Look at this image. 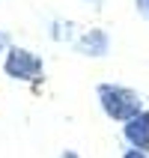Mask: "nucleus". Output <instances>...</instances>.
<instances>
[{
  "label": "nucleus",
  "instance_id": "obj_4",
  "mask_svg": "<svg viewBox=\"0 0 149 158\" xmlns=\"http://www.w3.org/2000/svg\"><path fill=\"white\" fill-rule=\"evenodd\" d=\"M78 48L84 54H89V57H105V54L110 51V39H107L105 30H89V33L78 42Z\"/></svg>",
  "mask_w": 149,
  "mask_h": 158
},
{
  "label": "nucleus",
  "instance_id": "obj_5",
  "mask_svg": "<svg viewBox=\"0 0 149 158\" xmlns=\"http://www.w3.org/2000/svg\"><path fill=\"white\" fill-rule=\"evenodd\" d=\"M122 158H146V152H143V149H134V146H131V149L125 152Z\"/></svg>",
  "mask_w": 149,
  "mask_h": 158
},
{
  "label": "nucleus",
  "instance_id": "obj_7",
  "mask_svg": "<svg viewBox=\"0 0 149 158\" xmlns=\"http://www.w3.org/2000/svg\"><path fill=\"white\" fill-rule=\"evenodd\" d=\"M63 158H78V155H75V152H63Z\"/></svg>",
  "mask_w": 149,
  "mask_h": 158
},
{
  "label": "nucleus",
  "instance_id": "obj_8",
  "mask_svg": "<svg viewBox=\"0 0 149 158\" xmlns=\"http://www.w3.org/2000/svg\"><path fill=\"white\" fill-rule=\"evenodd\" d=\"M89 3H101V0H89Z\"/></svg>",
  "mask_w": 149,
  "mask_h": 158
},
{
  "label": "nucleus",
  "instance_id": "obj_6",
  "mask_svg": "<svg viewBox=\"0 0 149 158\" xmlns=\"http://www.w3.org/2000/svg\"><path fill=\"white\" fill-rule=\"evenodd\" d=\"M137 9L143 12V18H149V0H137Z\"/></svg>",
  "mask_w": 149,
  "mask_h": 158
},
{
  "label": "nucleus",
  "instance_id": "obj_3",
  "mask_svg": "<svg viewBox=\"0 0 149 158\" xmlns=\"http://www.w3.org/2000/svg\"><path fill=\"white\" fill-rule=\"evenodd\" d=\"M125 140L134 149H149V110H140L137 116H131L125 123Z\"/></svg>",
  "mask_w": 149,
  "mask_h": 158
},
{
  "label": "nucleus",
  "instance_id": "obj_1",
  "mask_svg": "<svg viewBox=\"0 0 149 158\" xmlns=\"http://www.w3.org/2000/svg\"><path fill=\"white\" fill-rule=\"evenodd\" d=\"M98 102L105 107V114L110 119H119V123H128L131 116H137L143 110L140 96L128 87H119V84H101L98 87Z\"/></svg>",
  "mask_w": 149,
  "mask_h": 158
},
{
  "label": "nucleus",
  "instance_id": "obj_2",
  "mask_svg": "<svg viewBox=\"0 0 149 158\" xmlns=\"http://www.w3.org/2000/svg\"><path fill=\"white\" fill-rule=\"evenodd\" d=\"M6 75H12L18 81H36L42 78V60L24 48H12L6 57Z\"/></svg>",
  "mask_w": 149,
  "mask_h": 158
},
{
  "label": "nucleus",
  "instance_id": "obj_9",
  "mask_svg": "<svg viewBox=\"0 0 149 158\" xmlns=\"http://www.w3.org/2000/svg\"><path fill=\"white\" fill-rule=\"evenodd\" d=\"M0 45H3V33H0Z\"/></svg>",
  "mask_w": 149,
  "mask_h": 158
}]
</instances>
